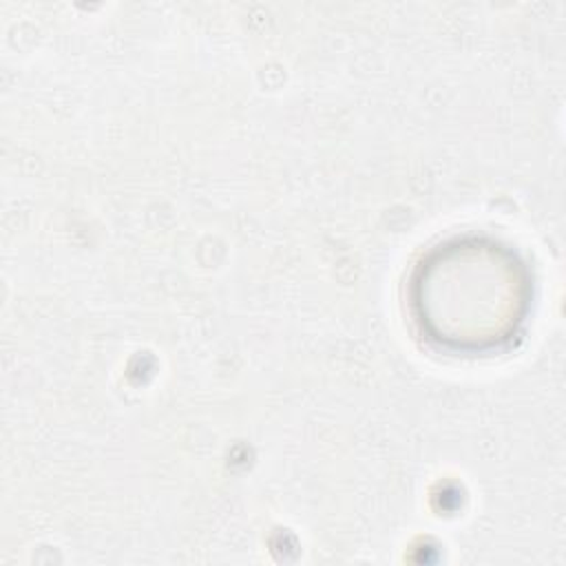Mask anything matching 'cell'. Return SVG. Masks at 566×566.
I'll list each match as a JSON object with an SVG mask.
<instances>
[{"mask_svg": "<svg viewBox=\"0 0 566 566\" xmlns=\"http://www.w3.org/2000/svg\"><path fill=\"white\" fill-rule=\"evenodd\" d=\"M422 321L433 338L455 347H486L509 338L522 303L517 265L509 254L455 245L438 254L420 279Z\"/></svg>", "mask_w": 566, "mask_h": 566, "instance_id": "1", "label": "cell"}]
</instances>
